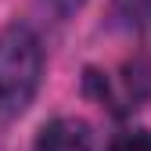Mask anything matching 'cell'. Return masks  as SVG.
I'll return each mask as SVG.
<instances>
[{"mask_svg": "<svg viewBox=\"0 0 151 151\" xmlns=\"http://www.w3.org/2000/svg\"><path fill=\"white\" fill-rule=\"evenodd\" d=\"M43 76V47L25 22L0 29V119H14L32 104Z\"/></svg>", "mask_w": 151, "mask_h": 151, "instance_id": "6da1fadb", "label": "cell"}, {"mask_svg": "<svg viewBox=\"0 0 151 151\" xmlns=\"http://www.w3.org/2000/svg\"><path fill=\"white\" fill-rule=\"evenodd\" d=\"M32 151H97V147L83 119H54L40 129Z\"/></svg>", "mask_w": 151, "mask_h": 151, "instance_id": "7a4b0ae2", "label": "cell"}, {"mask_svg": "<svg viewBox=\"0 0 151 151\" xmlns=\"http://www.w3.org/2000/svg\"><path fill=\"white\" fill-rule=\"evenodd\" d=\"M108 151H151V133L147 129H129V133L111 140Z\"/></svg>", "mask_w": 151, "mask_h": 151, "instance_id": "3957f363", "label": "cell"}]
</instances>
